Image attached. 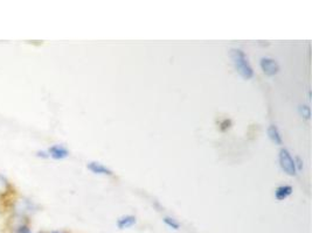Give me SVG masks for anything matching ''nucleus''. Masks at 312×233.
I'll use <instances>...</instances> for the list:
<instances>
[{"instance_id":"nucleus-4","label":"nucleus","mask_w":312,"mask_h":233,"mask_svg":"<svg viewBox=\"0 0 312 233\" xmlns=\"http://www.w3.org/2000/svg\"><path fill=\"white\" fill-rule=\"evenodd\" d=\"M48 154H49V156L55 158V160H63V158H66L68 155H69V152H68L67 149L63 147V146L55 145V146H52V147L49 148Z\"/></svg>"},{"instance_id":"nucleus-13","label":"nucleus","mask_w":312,"mask_h":233,"mask_svg":"<svg viewBox=\"0 0 312 233\" xmlns=\"http://www.w3.org/2000/svg\"><path fill=\"white\" fill-rule=\"evenodd\" d=\"M295 166H296V169H298V170H302V169H303V162H302L301 157H296V160H295Z\"/></svg>"},{"instance_id":"nucleus-6","label":"nucleus","mask_w":312,"mask_h":233,"mask_svg":"<svg viewBox=\"0 0 312 233\" xmlns=\"http://www.w3.org/2000/svg\"><path fill=\"white\" fill-rule=\"evenodd\" d=\"M135 224H136V217L131 216V214L120 217V218L117 220V226H118L120 230L131 228V226H134Z\"/></svg>"},{"instance_id":"nucleus-14","label":"nucleus","mask_w":312,"mask_h":233,"mask_svg":"<svg viewBox=\"0 0 312 233\" xmlns=\"http://www.w3.org/2000/svg\"><path fill=\"white\" fill-rule=\"evenodd\" d=\"M229 125H230V120H225L224 123H222V130H225L226 129H229Z\"/></svg>"},{"instance_id":"nucleus-2","label":"nucleus","mask_w":312,"mask_h":233,"mask_svg":"<svg viewBox=\"0 0 312 233\" xmlns=\"http://www.w3.org/2000/svg\"><path fill=\"white\" fill-rule=\"evenodd\" d=\"M280 164L281 168L284 170V173H286L290 176L296 175V166H295V160H293L291 155H290L288 149L283 148L280 152Z\"/></svg>"},{"instance_id":"nucleus-17","label":"nucleus","mask_w":312,"mask_h":233,"mask_svg":"<svg viewBox=\"0 0 312 233\" xmlns=\"http://www.w3.org/2000/svg\"><path fill=\"white\" fill-rule=\"evenodd\" d=\"M39 233H43V232H39Z\"/></svg>"},{"instance_id":"nucleus-16","label":"nucleus","mask_w":312,"mask_h":233,"mask_svg":"<svg viewBox=\"0 0 312 233\" xmlns=\"http://www.w3.org/2000/svg\"><path fill=\"white\" fill-rule=\"evenodd\" d=\"M51 233H63V232H61V231H52Z\"/></svg>"},{"instance_id":"nucleus-8","label":"nucleus","mask_w":312,"mask_h":233,"mask_svg":"<svg viewBox=\"0 0 312 233\" xmlns=\"http://www.w3.org/2000/svg\"><path fill=\"white\" fill-rule=\"evenodd\" d=\"M268 135H269L270 140L274 142V144L282 145V136H281L280 134L279 129H277L275 125L269 126V129H268Z\"/></svg>"},{"instance_id":"nucleus-1","label":"nucleus","mask_w":312,"mask_h":233,"mask_svg":"<svg viewBox=\"0 0 312 233\" xmlns=\"http://www.w3.org/2000/svg\"><path fill=\"white\" fill-rule=\"evenodd\" d=\"M231 60L235 65L237 73L245 79H250L254 76V70H253L252 65H250L248 57H247L245 52H242L241 49H233L230 52Z\"/></svg>"},{"instance_id":"nucleus-7","label":"nucleus","mask_w":312,"mask_h":233,"mask_svg":"<svg viewBox=\"0 0 312 233\" xmlns=\"http://www.w3.org/2000/svg\"><path fill=\"white\" fill-rule=\"evenodd\" d=\"M291 194H292L291 186L282 185V186H280V188L276 189V191H275V197H276V200L283 201V200H285V198H288Z\"/></svg>"},{"instance_id":"nucleus-3","label":"nucleus","mask_w":312,"mask_h":233,"mask_svg":"<svg viewBox=\"0 0 312 233\" xmlns=\"http://www.w3.org/2000/svg\"><path fill=\"white\" fill-rule=\"evenodd\" d=\"M259 65H261V69L263 70V73L267 76H275L280 70L279 63L270 57H262Z\"/></svg>"},{"instance_id":"nucleus-5","label":"nucleus","mask_w":312,"mask_h":233,"mask_svg":"<svg viewBox=\"0 0 312 233\" xmlns=\"http://www.w3.org/2000/svg\"><path fill=\"white\" fill-rule=\"evenodd\" d=\"M88 169L94 174H98V175H113V172H111L109 168L103 166V164L100 162H89Z\"/></svg>"},{"instance_id":"nucleus-9","label":"nucleus","mask_w":312,"mask_h":233,"mask_svg":"<svg viewBox=\"0 0 312 233\" xmlns=\"http://www.w3.org/2000/svg\"><path fill=\"white\" fill-rule=\"evenodd\" d=\"M8 190H10V183L4 176L0 175V196L7 194Z\"/></svg>"},{"instance_id":"nucleus-11","label":"nucleus","mask_w":312,"mask_h":233,"mask_svg":"<svg viewBox=\"0 0 312 233\" xmlns=\"http://www.w3.org/2000/svg\"><path fill=\"white\" fill-rule=\"evenodd\" d=\"M299 113H301V116L304 117L305 119H310L311 110L308 105H301V106H299Z\"/></svg>"},{"instance_id":"nucleus-10","label":"nucleus","mask_w":312,"mask_h":233,"mask_svg":"<svg viewBox=\"0 0 312 233\" xmlns=\"http://www.w3.org/2000/svg\"><path fill=\"white\" fill-rule=\"evenodd\" d=\"M164 223H165L169 228H171L173 230H178L179 228H180L179 223L175 222V219L170 218V217H165V218H164Z\"/></svg>"},{"instance_id":"nucleus-12","label":"nucleus","mask_w":312,"mask_h":233,"mask_svg":"<svg viewBox=\"0 0 312 233\" xmlns=\"http://www.w3.org/2000/svg\"><path fill=\"white\" fill-rule=\"evenodd\" d=\"M14 233H32V231H30L28 225H26V224H21V225L15 228Z\"/></svg>"},{"instance_id":"nucleus-15","label":"nucleus","mask_w":312,"mask_h":233,"mask_svg":"<svg viewBox=\"0 0 312 233\" xmlns=\"http://www.w3.org/2000/svg\"><path fill=\"white\" fill-rule=\"evenodd\" d=\"M38 156H42V157H48L49 154L45 153V152H38Z\"/></svg>"}]
</instances>
